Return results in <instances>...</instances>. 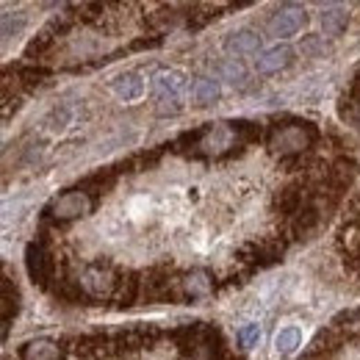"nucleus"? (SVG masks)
<instances>
[{
	"mask_svg": "<svg viewBox=\"0 0 360 360\" xmlns=\"http://www.w3.org/2000/svg\"><path fill=\"white\" fill-rule=\"evenodd\" d=\"M316 141H319V128L314 122L297 120V117H285L283 122H274L266 134V147L280 161L305 155Z\"/></svg>",
	"mask_w": 360,
	"mask_h": 360,
	"instance_id": "1",
	"label": "nucleus"
},
{
	"mask_svg": "<svg viewBox=\"0 0 360 360\" xmlns=\"http://www.w3.org/2000/svg\"><path fill=\"white\" fill-rule=\"evenodd\" d=\"M150 89H153V103L158 117H175L183 111V94L188 86L186 75L175 67H161L150 75Z\"/></svg>",
	"mask_w": 360,
	"mask_h": 360,
	"instance_id": "2",
	"label": "nucleus"
},
{
	"mask_svg": "<svg viewBox=\"0 0 360 360\" xmlns=\"http://www.w3.org/2000/svg\"><path fill=\"white\" fill-rule=\"evenodd\" d=\"M122 277H125V271L117 269L108 258H94L81 269L75 283L81 285V291L89 300H114L117 291H120Z\"/></svg>",
	"mask_w": 360,
	"mask_h": 360,
	"instance_id": "3",
	"label": "nucleus"
},
{
	"mask_svg": "<svg viewBox=\"0 0 360 360\" xmlns=\"http://www.w3.org/2000/svg\"><path fill=\"white\" fill-rule=\"evenodd\" d=\"M180 294V274L175 266L161 264L153 269L141 271V302L144 305H161V302H178Z\"/></svg>",
	"mask_w": 360,
	"mask_h": 360,
	"instance_id": "4",
	"label": "nucleus"
},
{
	"mask_svg": "<svg viewBox=\"0 0 360 360\" xmlns=\"http://www.w3.org/2000/svg\"><path fill=\"white\" fill-rule=\"evenodd\" d=\"M161 338H164V330H158L155 324H134V327L120 330L117 335H111V352L117 358L136 355V352L153 349Z\"/></svg>",
	"mask_w": 360,
	"mask_h": 360,
	"instance_id": "5",
	"label": "nucleus"
},
{
	"mask_svg": "<svg viewBox=\"0 0 360 360\" xmlns=\"http://www.w3.org/2000/svg\"><path fill=\"white\" fill-rule=\"evenodd\" d=\"M94 205H97V200L75 186V188H70V191L58 194V197L47 205L45 214L53 219V222H72V219L89 217L91 211H94Z\"/></svg>",
	"mask_w": 360,
	"mask_h": 360,
	"instance_id": "6",
	"label": "nucleus"
},
{
	"mask_svg": "<svg viewBox=\"0 0 360 360\" xmlns=\"http://www.w3.org/2000/svg\"><path fill=\"white\" fill-rule=\"evenodd\" d=\"M308 25V8L300 3H283L280 8H274L266 22V31L277 39H291L297 37L302 28Z\"/></svg>",
	"mask_w": 360,
	"mask_h": 360,
	"instance_id": "7",
	"label": "nucleus"
},
{
	"mask_svg": "<svg viewBox=\"0 0 360 360\" xmlns=\"http://www.w3.org/2000/svg\"><path fill=\"white\" fill-rule=\"evenodd\" d=\"M25 269H28V277L34 280V285L39 288H50L56 283V258L47 250L45 241H31L25 247Z\"/></svg>",
	"mask_w": 360,
	"mask_h": 360,
	"instance_id": "8",
	"label": "nucleus"
},
{
	"mask_svg": "<svg viewBox=\"0 0 360 360\" xmlns=\"http://www.w3.org/2000/svg\"><path fill=\"white\" fill-rule=\"evenodd\" d=\"M283 255H285V241H277V238L250 241L238 250V261L247 264L250 269H266L271 264L283 261Z\"/></svg>",
	"mask_w": 360,
	"mask_h": 360,
	"instance_id": "9",
	"label": "nucleus"
},
{
	"mask_svg": "<svg viewBox=\"0 0 360 360\" xmlns=\"http://www.w3.org/2000/svg\"><path fill=\"white\" fill-rule=\"evenodd\" d=\"M294 56H297V50L291 45L266 47L255 56V72L258 75H277V72H283L294 64Z\"/></svg>",
	"mask_w": 360,
	"mask_h": 360,
	"instance_id": "10",
	"label": "nucleus"
},
{
	"mask_svg": "<svg viewBox=\"0 0 360 360\" xmlns=\"http://www.w3.org/2000/svg\"><path fill=\"white\" fill-rule=\"evenodd\" d=\"M67 344H72L70 349L81 360H105L108 355H114V352H111V338H108V335H100V333L70 338Z\"/></svg>",
	"mask_w": 360,
	"mask_h": 360,
	"instance_id": "11",
	"label": "nucleus"
},
{
	"mask_svg": "<svg viewBox=\"0 0 360 360\" xmlns=\"http://www.w3.org/2000/svg\"><path fill=\"white\" fill-rule=\"evenodd\" d=\"M214 288H217V283H214V277L205 269H194L180 277V294H183V300H191V302L205 300V297L214 294Z\"/></svg>",
	"mask_w": 360,
	"mask_h": 360,
	"instance_id": "12",
	"label": "nucleus"
},
{
	"mask_svg": "<svg viewBox=\"0 0 360 360\" xmlns=\"http://www.w3.org/2000/svg\"><path fill=\"white\" fill-rule=\"evenodd\" d=\"M225 53L230 58H236V61L244 58V56H258L261 53V34L258 31H250V28H241V31L227 34Z\"/></svg>",
	"mask_w": 360,
	"mask_h": 360,
	"instance_id": "13",
	"label": "nucleus"
},
{
	"mask_svg": "<svg viewBox=\"0 0 360 360\" xmlns=\"http://www.w3.org/2000/svg\"><path fill=\"white\" fill-rule=\"evenodd\" d=\"M321 214H324V208L319 205V200H311L291 222H285L288 236H291V238H308L316 227H319V222H321Z\"/></svg>",
	"mask_w": 360,
	"mask_h": 360,
	"instance_id": "14",
	"label": "nucleus"
},
{
	"mask_svg": "<svg viewBox=\"0 0 360 360\" xmlns=\"http://www.w3.org/2000/svg\"><path fill=\"white\" fill-rule=\"evenodd\" d=\"M20 360H64V341L34 338L20 347Z\"/></svg>",
	"mask_w": 360,
	"mask_h": 360,
	"instance_id": "15",
	"label": "nucleus"
},
{
	"mask_svg": "<svg viewBox=\"0 0 360 360\" xmlns=\"http://www.w3.org/2000/svg\"><path fill=\"white\" fill-rule=\"evenodd\" d=\"M319 25H321V37L324 39H338L347 28H349V11L341 8V6H327L319 17Z\"/></svg>",
	"mask_w": 360,
	"mask_h": 360,
	"instance_id": "16",
	"label": "nucleus"
},
{
	"mask_svg": "<svg viewBox=\"0 0 360 360\" xmlns=\"http://www.w3.org/2000/svg\"><path fill=\"white\" fill-rule=\"evenodd\" d=\"M219 94H222V84L217 81V78H208V75H200V78H194V84H191V89H188V97H191V103L194 105H214L217 100H219Z\"/></svg>",
	"mask_w": 360,
	"mask_h": 360,
	"instance_id": "17",
	"label": "nucleus"
},
{
	"mask_svg": "<svg viewBox=\"0 0 360 360\" xmlns=\"http://www.w3.org/2000/svg\"><path fill=\"white\" fill-rule=\"evenodd\" d=\"M111 89L122 103H134L144 94V78H141V72H122L111 81Z\"/></svg>",
	"mask_w": 360,
	"mask_h": 360,
	"instance_id": "18",
	"label": "nucleus"
},
{
	"mask_svg": "<svg viewBox=\"0 0 360 360\" xmlns=\"http://www.w3.org/2000/svg\"><path fill=\"white\" fill-rule=\"evenodd\" d=\"M139 300H141V271H125L114 302H117V308H131Z\"/></svg>",
	"mask_w": 360,
	"mask_h": 360,
	"instance_id": "19",
	"label": "nucleus"
},
{
	"mask_svg": "<svg viewBox=\"0 0 360 360\" xmlns=\"http://www.w3.org/2000/svg\"><path fill=\"white\" fill-rule=\"evenodd\" d=\"M114 183H117V172H114V169H103V172H94V175L81 180L78 188L91 194L94 200H100L103 194H108V191L114 188Z\"/></svg>",
	"mask_w": 360,
	"mask_h": 360,
	"instance_id": "20",
	"label": "nucleus"
},
{
	"mask_svg": "<svg viewBox=\"0 0 360 360\" xmlns=\"http://www.w3.org/2000/svg\"><path fill=\"white\" fill-rule=\"evenodd\" d=\"M3 297H0V308H3V338L8 335V321L14 319V316L20 314V291H17V285L8 280V277H3Z\"/></svg>",
	"mask_w": 360,
	"mask_h": 360,
	"instance_id": "21",
	"label": "nucleus"
},
{
	"mask_svg": "<svg viewBox=\"0 0 360 360\" xmlns=\"http://www.w3.org/2000/svg\"><path fill=\"white\" fill-rule=\"evenodd\" d=\"M300 347H302V330L300 327H283L274 335V349L280 355H294Z\"/></svg>",
	"mask_w": 360,
	"mask_h": 360,
	"instance_id": "22",
	"label": "nucleus"
},
{
	"mask_svg": "<svg viewBox=\"0 0 360 360\" xmlns=\"http://www.w3.org/2000/svg\"><path fill=\"white\" fill-rule=\"evenodd\" d=\"M219 75H222V81L233 84V86H238V89L247 86V70H244V64L236 61V58H227V61L219 64Z\"/></svg>",
	"mask_w": 360,
	"mask_h": 360,
	"instance_id": "23",
	"label": "nucleus"
},
{
	"mask_svg": "<svg viewBox=\"0 0 360 360\" xmlns=\"http://www.w3.org/2000/svg\"><path fill=\"white\" fill-rule=\"evenodd\" d=\"M341 117L347 122H352L355 128H360V94H344L341 97Z\"/></svg>",
	"mask_w": 360,
	"mask_h": 360,
	"instance_id": "24",
	"label": "nucleus"
},
{
	"mask_svg": "<svg viewBox=\"0 0 360 360\" xmlns=\"http://www.w3.org/2000/svg\"><path fill=\"white\" fill-rule=\"evenodd\" d=\"M236 341H238L241 349H252V347H258V341H261V327H258V324H244V327H238Z\"/></svg>",
	"mask_w": 360,
	"mask_h": 360,
	"instance_id": "25",
	"label": "nucleus"
},
{
	"mask_svg": "<svg viewBox=\"0 0 360 360\" xmlns=\"http://www.w3.org/2000/svg\"><path fill=\"white\" fill-rule=\"evenodd\" d=\"M300 50H302V56H311V58L324 56V50H327V45H324V37H319V34H308V37H302V45H300Z\"/></svg>",
	"mask_w": 360,
	"mask_h": 360,
	"instance_id": "26",
	"label": "nucleus"
}]
</instances>
